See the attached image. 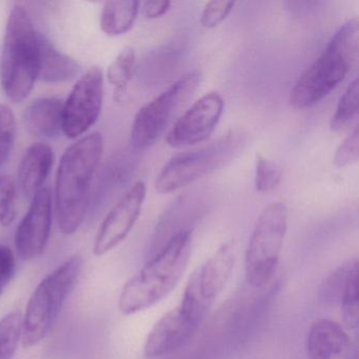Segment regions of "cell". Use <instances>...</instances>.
Returning a JSON list of instances; mask_svg holds the SVG:
<instances>
[{"mask_svg":"<svg viewBox=\"0 0 359 359\" xmlns=\"http://www.w3.org/2000/svg\"><path fill=\"white\" fill-rule=\"evenodd\" d=\"M104 152L98 132L83 136L71 144L60 159L56 175V214L64 234L77 232L91 205L94 177Z\"/></svg>","mask_w":359,"mask_h":359,"instance_id":"1","label":"cell"},{"mask_svg":"<svg viewBox=\"0 0 359 359\" xmlns=\"http://www.w3.org/2000/svg\"><path fill=\"white\" fill-rule=\"evenodd\" d=\"M191 252L192 231L172 235L163 250L123 287L118 302L121 312L135 314L167 297L184 276Z\"/></svg>","mask_w":359,"mask_h":359,"instance_id":"2","label":"cell"},{"mask_svg":"<svg viewBox=\"0 0 359 359\" xmlns=\"http://www.w3.org/2000/svg\"><path fill=\"white\" fill-rule=\"evenodd\" d=\"M358 56L359 22L355 18L340 27L320 56L298 77L290 104L297 109L318 104L357 66Z\"/></svg>","mask_w":359,"mask_h":359,"instance_id":"3","label":"cell"},{"mask_svg":"<svg viewBox=\"0 0 359 359\" xmlns=\"http://www.w3.org/2000/svg\"><path fill=\"white\" fill-rule=\"evenodd\" d=\"M39 33L22 6H14L8 18L4 39L0 81L13 102L28 97L39 79Z\"/></svg>","mask_w":359,"mask_h":359,"instance_id":"4","label":"cell"},{"mask_svg":"<svg viewBox=\"0 0 359 359\" xmlns=\"http://www.w3.org/2000/svg\"><path fill=\"white\" fill-rule=\"evenodd\" d=\"M83 268V258L72 256L37 285L22 316L24 348H33L49 335L65 302L79 283Z\"/></svg>","mask_w":359,"mask_h":359,"instance_id":"5","label":"cell"},{"mask_svg":"<svg viewBox=\"0 0 359 359\" xmlns=\"http://www.w3.org/2000/svg\"><path fill=\"white\" fill-rule=\"evenodd\" d=\"M245 146V136L231 132L203 148L176 155L157 176L155 189L161 194L180 190L232 163Z\"/></svg>","mask_w":359,"mask_h":359,"instance_id":"6","label":"cell"},{"mask_svg":"<svg viewBox=\"0 0 359 359\" xmlns=\"http://www.w3.org/2000/svg\"><path fill=\"white\" fill-rule=\"evenodd\" d=\"M287 220L289 210L281 203H270L260 213L245 251V279L252 287H264L274 276Z\"/></svg>","mask_w":359,"mask_h":359,"instance_id":"7","label":"cell"},{"mask_svg":"<svg viewBox=\"0 0 359 359\" xmlns=\"http://www.w3.org/2000/svg\"><path fill=\"white\" fill-rule=\"evenodd\" d=\"M212 304L203 299L189 279L182 302L165 313L149 333L144 344L147 358H159L184 346L201 327Z\"/></svg>","mask_w":359,"mask_h":359,"instance_id":"8","label":"cell"},{"mask_svg":"<svg viewBox=\"0 0 359 359\" xmlns=\"http://www.w3.org/2000/svg\"><path fill=\"white\" fill-rule=\"evenodd\" d=\"M201 81V73L191 71L140 108L132 125V148L142 151L152 147L163 135L176 113L196 91Z\"/></svg>","mask_w":359,"mask_h":359,"instance_id":"9","label":"cell"},{"mask_svg":"<svg viewBox=\"0 0 359 359\" xmlns=\"http://www.w3.org/2000/svg\"><path fill=\"white\" fill-rule=\"evenodd\" d=\"M104 102V74L91 67L75 83L64 102L62 133L71 140L87 133L100 118Z\"/></svg>","mask_w":359,"mask_h":359,"instance_id":"10","label":"cell"},{"mask_svg":"<svg viewBox=\"0 0 359 359\" xmlns=\"http://www.w3.org/2000/svg\"><path fill=\"white\" fill-rule=\"evenodd\" d=\"M146 194V184L138 180L121 195L98 229L94 255H106L127 238L142 214Z\"/></svg>","mask_w":359,"mask_h":359,"instance_id":"11","label":"cell"},{"mask_svg":"<svg viewBox=\"0 0 359 359\" xmlns=\"http://www.w3.org/2000/svg\"><path fill=\"white\" fill-rule=\"evenodd\" d=\"M224 102L217 92H210L176 121L167 135L172 148H184L205 142L216 129L224 113Z\"/></svg>","mask_w":359,"mask_h":359,"instance_id":"12","label":"cell"},{"mask_svg":"<svg viewBox=\"0 0 359 359\" xmlns=\"http://www.w3.org/2000/svg\"><path fill=\"white\" fill-rule=\"evenodd\" d=\"M52 229V197L43 188L31 199L28 212L15 233L18 255L25 262L39 257L47 248Z\"/></svg>","mask_w":359,"mask_h":359,"instance_id":"13","label":"cell"},{"mask_svg":"<svg viewBox=\"0 0 359 359\" xmlns=\"http://www.w3.org/2000/svg\"><path fill=\"white\" fill-rule=\"evenodd\" d=\"M235 262V243L233 241H229L222 243L217 251L193 273L191 278L203 299L212 304L224 291L234 270Z\"/></svg>","mask_w":359,"mask_h":359,"instance_id":"14","label":"cell"},{"mask_svg":"<svg viewBox=\"0 0 359 359\" xmlns=\"http://www.w3.org/2000/svg\"><path fill=\"white\" fill-rule=\"evenodd\" d=\"M310 359H355L352 339L335 321L320 319L311 325L306 337Z\"/></svg>","mask_w":359,"mask_h":359,"instance_id":"15","label":"cell"},{"mask_svg":"<svg viewBox=\"0 0 359 359\" xmlns=\"http://www.w3.org/2000/svg\"><path fill=\"white\" fill-rule=\"evenodd\" d=\"M53 161V150L49 144L35 142L27 149L18 165L16 184L25 198L32 199L43 188Z\"/></svg>","mask_w":359,"mask_h":359,"instance_id":"16","label":"cell"},{"mask_svg":"<svg viewBox=\"0 0 359 359\" xmlns=\"http://www.w3.org/2000/svg\"><path fill=\"white\" fill-rule=\"evenodd\" d=\"M64 102L56 97L33 100L22 114L29 134L39 138H55L62 132Z\"/></svg>","mask_w":359,"mask_h":359,"instance_id":"17","label":"cell"},{"mask_svg":"<svg viewBox=\"0 0 359 359\" xmlns=\"http://www.w3.org/2000/svg\"><path fill=\"white\" fill-rule=\"evenodd\" d=\"M79 65L70 56L62 53L55 46L39 33V81L47 83H64L79 75Z\"/></svg>","mask_w":359,"mask_h":359,"instance_id":"18","label":"cell"},{"mask_svg":"<svg viewBox=\"0 0 359 359\" xmlns=\"http://www.w3.org/2000/svg\"><path fill=\"white\" fill-rule=\"evenodd\" d=\"M135 161L132 151H121L114 155L102 171L96 192L92 194L91 203L95 201L100 205L115 191L127 184L135 171Z\"/></svg>","mask_w":359,"mask_h":359,"instance_id":"19","label":"cell"},{"mask_svg":"<svg viewBox=\"0 0 359 359\" xmlns=\"http://www.w3.org/2000/svg\"><path fill=\"white\" fill-rule=\"evenodd\" d=\"M140 1H106L100 28L108 36H119L131 30L140 12Z\"/></svg>","mask_w":359,"mask_h":359,"instance_id":"20","label":"cell"},{"mask_svg":"<svg viewBox=\"0 0 359 359\" xmlns=\"http://www.w3.org/2000/svg\"><path fill=\"white\" fill-rule=\"evenodd\" d=\"M136 53L134 48H123L121 53L111 62L107 70V79L114 88V100L117 102H125L128 86L135 70Z\"/></svg>","mask_w":359,"mask_h":359,"instance_id":"21","label":"cell"},{"mask_svg":"<svg viewBox=\"0 0 359 359\" xmlns=\"http://www.w3.org/2000/svg\"><path fill=\"white\" fill-rule=\"evenodd\" d=\"M358 276V260L354 259L340 299L342 321L348 330L357 329L359 325Z\"/></svg>","mask_w":359,"mask_h":359,"instance_id":"22","label":"cell"},{"mask_svg":"<svg viewBox=\"0 0 359 359\" xmlns=\"http://www.w3.org/2000/svg\"><path fill=\"white\" fill-rule=\"evenodd\" d=\"M22 315L18 311L0 318V359H12L22 341Z\"/></svg>","mask_w":359,"mask_h":359,"instance_id":"23","label":"cell"},{"mask_svg":"<svg viewBox=\"0 0 359 359\" xmlns=\"http://www.w3.org/2000/svg\"><path fill=\"white\" fill-rule=\"evenodd\" d=\"M359 81L355 79L344 91L336 107L335 113L332 117L330 128L333 131H341L358 113Z\"/></svg>","mask_w":359,"mask_h":359,"instance_id":"24","label":"cell"},{"mask_svg":"<svg viewBox=\"0 0 359 359\" xmlns=\"http://www.w3.org/2000/svg\"><path fill=\"white\" fill-rule=\"evenodd\" d=\"M281 169L277 163L262 155H256L255 188L258 192L269 193L281 182Z\"/></svg>","mask_w":359,"mask_h":359,"instance_id":"25","label":"cell"},{"mask_svg":"<svg viewBox=\"0 0 359 359\" xmlns=\"http://www.w3.org/2000/svg\"><path fill=\"white\" fill-rule=\"evenodd\" d=\"M18 187L11 176L0 175V226H7L16 216Z\"/></svg>","mask_w":359,"mask_h":359,"instance_id":"26","label":"cell"},{"mask_svg":"<svg viewBox=\"0 0 359 359\" xmlns=\"http://www.w3.org/2000/svg\"><path fill=\"white\" fill-rule=\"evenodd\" d=\"M15 137V115L7 104H0V168L7 161Z\"/></svg>","mask_w":359,"mask_h":359,"instance_id":"27","label":"cell"},{"mask_svg":"<svg viewBox=\"0 0 359 359\" xmlns=\"http://www.w3.org/2000/svg\"><path fill=\"white\" fill-rule=\"evenodd\" d=\"M352 264L353 260H351L348 264L339 266L325 279L320 289V299L325 304L340 302Z\"/></svg>","mask_w":359,"mask_h":359,"instance_id":"28","label":"cell"},{"mask_svg":"<svg viewBox=\"0 0 359 359\" xmlns=\"http://www.w3.org/2000/svg\"><path fill=\"white\" fill-rule=\"evenodd\" d=\"M234 6V1L226 0H213L205 4L201 13V26L207 29H214L219 26L230 15Z\"/></svg>","mask_w":359,"mask_h":359,"instance_id":"29","label":"cell"},{"mask_svg":"<svg viewBox=\"0 0 359 359\" xmlns=\"http://www.w3.org/2000/svg\"><path fill=\"white\" fill-rule=\"evenodd\" d=\"M359 157V130L355 128L354 131L339 144L333 163L336 167L346 168L354 165L358 161Z\"/></svg>","mask_w":359,"mask_h":359,"instance_id":"30","label":"cell"},{"mask_svg":"<svg viewBox=\"0 0 359 359\" xmlns=\"http://www.w3.org/2000/svg\"><path fill=\"white\" fill-rule=\"evenodd\" d=\"M16 271L15 255L7 245H0V295L11 283Z\"/></svg>","mask_w":359,"mask_h":359,"instance_id":"31","label":"cell"},{"mask_svg":"<svg viewBox=\"0 0 359 359\" xmlns=\"http://www.w3.org/2000/svg\"><path fill=\"white\" fill-rule=\"evenodd\" d=\"M142 6V14L148 20H156L169 11L171 3L168 0H152L140 4Z\"/></svg>","mask_w":359,"mask_h":359,"instance_id":"32","label":"cell"}]
</instances>
